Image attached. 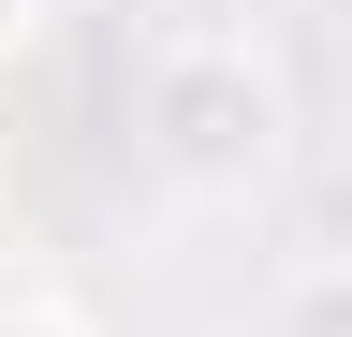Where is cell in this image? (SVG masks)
<instances>
[{
	"label": "cell",
	"instance_id": "1",
	"mask_svg": "<svg viewBox=\"0 0 352 337\" xmlns=\"http://www.w3.org/2000/svg\"><path fill=\"white\" fill-rule=\"evenodd\" d=\"M279 73H264L235 30H191V45L147 59V89H132V161L176 191V205H250L264 176H279Z\"/></svg>",
	"mask_w": 352,
	"mask_h": 337
},
{
	"label": "cell",
	"instance_id": "2",
	"mask_svg": "<svg viewBox=\"0 0 352 337\" xmlns=\"http://www.w3.org/2000/svg\"><path fill=\"white\" fill-rule=\"evenodd\" d=\"M264 337H352V264H308V279H279Z\"/></svg>",
	"mask_w": 352,
	"mask_h": 337
},
{
	"label": "cell",
	"instance_id": "3",
	"mask_svg": "<svg viewBox=\"0 0 352 337\" xmlns=\"http://www.w3.org/2000/svg\"><path fill=\"white\" fill-rule=\"evenodd\" d=\"M0 337H88L74 308H0Z\"/></svg>",
	"mask_w": 352,
	"mask_h": 337
},
{
	"label": "cell",
	"instance_id": "4",
	"mask_svg": "<svg viewBox=\"0 0 352 337\" xmlns=\"http://www.w3.org/2000/svg\"><path fill=\"white\" fill-rule=\"evenodd\" d=\"M30 30H44V0H0V59H15V45H30Z\"/></svg>",
	"mask_w": 352,
	"mask_h": 337
}]
</instances>
